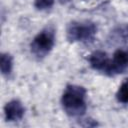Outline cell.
I'll use <instances>...</instances> for the list:
<instances>
[{"instance_id": "cell-6", "label": "cell", "mask_w": 128, "mask_h": 128, "mask_svg": "<svg viewBox=\"0 0 128 128\" xmlns=\"http://www.w3.org/2000/svg\"><path fill=\"white\" fill-rule=\"evenodd\" d=\"M89 63H90V66L94 70L102 71L105 73L108 66H109L110 59H109L108 55L106 54V52L101 51V50H97V51H94L90 55Z\"/></svg>"}, {"instance_id": "cell-10", "label": "cell", "mask_w": 128, "mask_h": 128, "mask_svg": "<svg viewBox=\"0 0 128 128\" xmlns=\"http://www.w3.org/2000/svg\"><path fill=\"white\" fill-rule=\"evenodd\" d=\"M123 35H124L125 38L128 39V24H127V25L125 26V28L123 29Z\"/></svg>"}, {"instance_id": "cell-5", "label": "cell", "mask_w": 128, "mask_h": 128, "mask_svg": "<svg viewBox=\"0 0 128 128\" xmlns=\"http://www.w3.org/2000/svg\"><path fill=\"white\" fill-rule=\"evenodd\" d=\"M25 113V108L19 100H11L6 103L4 106V115L5 119L8 122H14L22 119Z\"/></svg>"}, {"instance_id": "cell-8", "label": "cell", "mask_w": 128, "mask_h": 128, "mask_svg": "<svg viewBox=\"0 0 128 128\" xmlns=\"http://www.w3.org/2000/svg\"><path fill=\"white\" fill-rule=\"evenodd\" d=\"M116 98L120 103H123V104L128 103V79L122 82V84L119 86L116 93Z\"/></svg>"}, {"instance_id": "cell-1", "label": "cell", "mask_w": 128, "mask_h": 128, "mask_svg": "<svg viewBox=\"0 0 128 128\" xmlns=\"http://www.w3.org/2000/svg\"><path fill=\"white\" fill-rule=\"evenodd\" d=\"M61 103L69 116H82L87 107L85 88L79 85H68L62 94Z\"/></svg>"}, {"instance_id": "cell-2", "label": "cell", "mask_w": 128, "mask_h": 128, "mask_svg": "<svg viewBox=\"0 0 128 128\" xmlns=\"http://www.w3.org/2000/svg\"><path fill=\"white\" fill-rule=\"evenodd\" d=\"M97 32V27L90 21H73L66 30L67 39L70 42H88L91 41Z\"/></svg>"}, {"instance_id": "cell-3", "label": "cell", "mask_w": 128, "mask_h": 128, "mask_svg": "<svg viewBox=\"0 0 128 128\" xmlns=\"http://www.w3.org/2000/svg\"><path fill=\"white\" fill-rule=\"evenodd\" d=\"M55 43V32L51 27H47L40 31L32 40L30 49L31 53L38 59L47 56L53 49Z\"/></svg>"}, {"instance_id": "cell-7", "label": "cell", "mask_w": 128, "mask_h": 128, "mask_svg": "<svg viewBox=\"0 0 128 128\" xmlns=\"http://www.w3.org/2000/svg\"><path fill=\"white\" fill-rule=\"evenodd\" d=\"M13 68V59L12 56L8 53H2L0 57V69L1 73L4 76H8L11 74Z\"/></svg>"}, {"instance_id": "cell-9", "label": "cell", "mask_w": 128, "mask_h": 128, "mask_svg": "<svg viewBox=\"0 0 128 128\" xmlns=\"http://www.w3.org/2000/svg\"><path fill=\"white\" fill-rule=\"evenodd\" d=\"M55 0H34V6L38 10H47L54 5Z\"/></svg>"}, {"instance_id": "cell-4", "label": "cell", "mask_w": 128, "mask_h": 128, "mask_svg": "<svg viewBox=\"0 0 128 128\" xmlns=\"http://www.w3.org/2000/svg\"><path fill=\"white\" fill-rule=\"evenodd\" d=\"M128 66V50L118 49L114 52L113 58L110 59L109 66L106 70V74L112 76L122 73Z\"/></svg>"}]
</instances>
